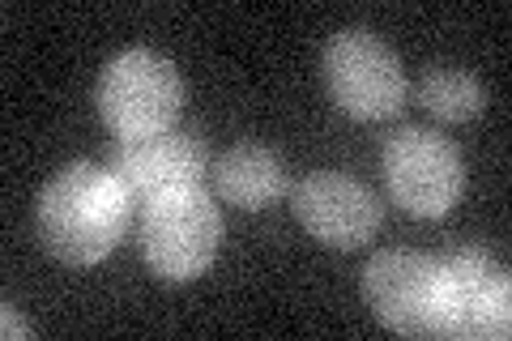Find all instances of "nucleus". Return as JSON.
<instances>
[{"label": "nucleus", "instance_id": "obj_1", "mask_svg": "<svg viewBox=\"0 0 512 341\" xmlns=\"http://www.w3.org/2000/svg\"><path fill=\"white\" fill-rule=\"evenodd\" d=\"M133 197L107 167L69 162L39 192V239L64 265H99L120 248Z\"/></svg>", "mask_w": 512, "mask_h": 341}, {"label": "nucleus", "instance_id": "obj_2", "mask_svg": "<svg viewBox=\"0 0 512 341\" xmlns=\"http://www.w3.org/2000/svg\"><path fill=\"white\" fill-rule=\"evenodd\" d=\"M222 243V214L201 184L158 192L141 205V256L154 278L192 282L214 265Z\"/></svg>", "mask_w": 512, "mask_h": 341}, {"label": "nucleus", "instance_id": "obj_3", "mask_svg": "<svg viewBox=\"0 0 512 341\" xmlns=\"http://www.w3.org/2000/svg\"><path fill=\"white\" fill-rule=\"evenodd\" d=\"M94 103H99L103 124L120 141H146L158 133H171V124L180 120L184 81L167 56L133 47V52L107 60Z\"/></svg>", "mask_w": 512, "mask_h": 341}, {"label": "nucleus", "instance_id": "obj_4", "mask_svg": "<svg viewBox=\"0 0 512 341\" xmlns=\"http://www.w3.org/2000/svg\"><path fill=\"white\" fill-rule=\"evenodd\" d=\"M320 77L350 120H393L406 107L402 60L372 30H338L320 52Z\"/></svg>", "mask_w": 512, "mask_h": 341}, {"label": "nucleus", "instance_id": "obj_5", "mask_svg": "<svg viewBox=\"0 0 512 341\" xmlns=\"http://www.w3.org/2000/svg\"><path fill=\"white\" fill-rule=\"evenodd\" d=\"M384 184L393 205L414 218H444L466 192L461 150L427 128H402L384 141Z\"/></svg>", "mask_w": 512, "mask_h": 341}, {"label": "nucleus", "instance_id": "obj_6", "mask_svg": "<svg viewBox=\"0 0 512 341\" xmlns=\"http://www.w3.org/2000/svg\"><path fill=\"white\" fill-rule=\"evenodd\" d=\"M363 299L389 333L444 337V273L423 252H380L363 269Z\"/></svg>", "mask_w": 512, "mask_h": 341}, {"label": "nucleus", "instance_id": "obj_7", "mask_svg": "<svg viewBox=\"0 0 512 341\" xmlns=\"http://www.w3.org/2000/svg\"><path fill=\"white\" fill-rule=\"evenodd\" d=\"M444 273V337L504 341L512 333V282L483 248H461L440 261Z\"/></svg>", "mask_w": 512, "mask_h": 341}, {"label": "nucleus", "instance_id": "obj_8", "mask_svg": "<svg viewBox=\"0 0 512 341\" xmlns=\"http://www.w3.org/2000/svg\"><path fill=\"white\" fill-rule=\"evenodd\" d=\"M295 218L303 222V231L320 239L325 248L355 252L363 243H372L380 231V201L372 188H363L359 180L338 171H316L295 188Z\"/></svg>", "mask_w": 512, "mask_h": 341}, {"label": "nucleus", "instance_id": "obj_9", "mask_svg": "<svg viewBox=\"0 0 512 341\" xmlns=\"http://www.w3.org/2000/svg\"><path fill=\"white\" fill-rule=\"evenodd\" d=\"M107 171L133 201H150L158 192L201 184L210 171V154L192 133H158L146 141H116L107 150Z\"/></svg>", "mask_w": 512, "mask_h": 341}, {"label": "nucleus", "instance_id": "obj_10", "mask_svg": "<svg viewBox=\"0 0 512 341\" xmlns=\"http://www.w3.org/2000/svg\"><path fill=\"white\" fill-rule=\"evenodd\" d=\"M214 180H218V192L227 197L231 205L239 209H269L282 192H286V171L282 162L265 150V145H231L227 154L218 158L214 167Z\"/></svg>", "mask_w": 512, "mask_h": 341}, {"label": "nucleus", "instance_id": "obj_11", "mask_svg": "<svg viewBox=\"0 0 512 341\" xmlns=\"http://www.w3.org/2000/svg\"><path fill=\"white\" fill-rule=\"evenodd\" d=\"M419 103L444 124H466L483 111L487 94L478 86V77H470L466 69H453V64H440V69H427L419 81Z\"/></svg>", "mask_w": 512, "mask_h": 341}, {"label": "nucleus", "instance_id": "obj_12", "mask_svg": "<svg viewBox=\"0 0 512 341\" xmlns=\"http://www.w3.org/2000/svg\"><path fill=\"white\" fill-rule=\"evenodd\" d=\"M0 333H5V341H13V337H30V324L22 320V312H18L13 303L0 307Z\"/></svg>", "mask_w": 512, "mask_h": 341}]
</instances>
